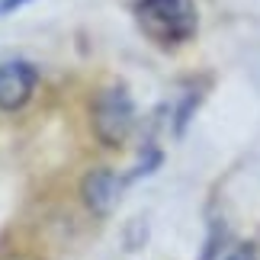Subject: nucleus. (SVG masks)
<instances>
[{"mask_svg":"<svg viewBox=\"0 0 260 260\" xmlns=\"http://www.w3.org/2000/svg\"><path fill=\"white\" fill-rule=\"evenodd\" d=\"M4 260H23V257H4Z\"/></svg>","mask_w":260,"mask_h":260,"instance_id":"7","label":"nucleus"},{"mask_svg":"<svg viewBox=\"0 0 260 260\" xmlns=\"http://www.w3.org/2000/svg\"><path fill=\"white\" fill-rule=\"evenodd\" d=\"M135 119H138V109L125 84H106L96 90L93 103H90V125H93V135L100 145L122 148L135 128Z\"/></svg>","mask_w":260,"mask_h":260,"instance_id":"2","label":"nucleus"},{"mask_svg":"<svg viewBox=\"0 0 260 260\" xmlns=\"http://www.w3.org/2000/svg\"><path fill=\"white\" fill-rule=\"evenodd\" d=\"M135 23L157 48H180L199 32L196 0H135Z\"/></svg>","mask_w":260,"mask_h":260,"instance_id":"1","label":"nucleus"},{"mask_svg":"<svg viewBox=\"0 0 260 260\" xmlns=\"http://www.w3.org/2000/svg\"><path fill=\"white\" fill-rule=\"evenodd\" d=\"M23 4H29V0H0V16L13 13V10H19Z\"/></svg>","mask_w":260,"mask_h":260,"instance_id":"6","label":"nucleus"},{"mask_svg":"<svg viewBox=\"0 0 260 260\" xmlns=\"http://www.w3.org/2000/svg\"><path fill=\"white\" fill-rule=\"evenodd\" d=\"M225 260H257V247L254 244H241L238 251H232Z\"/></svg>","mask_w":260,"mask_h":260,"instance_id":"5","label":"nucleus"},{"mask_svg":"<svg viewBox=\"0 0 260 260\" xmlns=\"http://www.w3.org/2000/svg\"><path fill=\"white\" fill-rule=\"evenodd\" d=\"M125 183H132V180L119 177L109 167H96V171H90L81 180V196H84V203L93 215H109L119 206V199H122Z\"/></svg>","mask_w":260,"mask_h":260,"instance_id":"4","label":"nucleus"},{"mask_svg":"<svg viewBox=\"0 0 260 260\" xmlns=\"http://www.w3.org/2000/svg\"><path fill=\"white\" fill-rule=\"evenodd\" d=\"M39 87V68L29 58L0 61V113H19Z\"/></svg>","mask_w":260,"mask_h":260,"instance_id":"3","label":"nucleus"}]
</instances>
